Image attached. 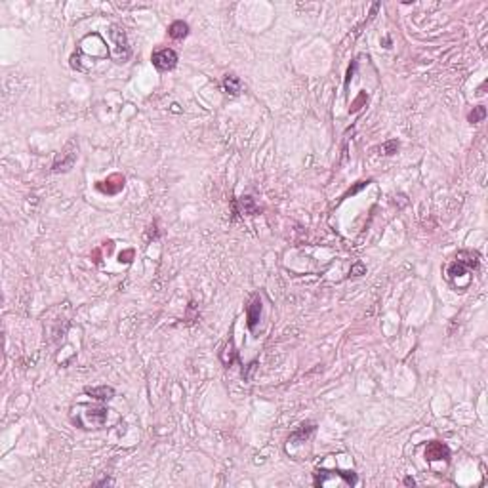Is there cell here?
<instances>
[{
	"label": "cell",
	"instance_id": "cell-13",
	"mask_svg": "<svg viewBox=\"0 0 488 488\" xmlns=\"http://www.w3.org/2000/svg\"><path fill=\"white\" fill-rule=\"evenodd\" d=\"M241 206H243L244 214H250V216H254V214L259 212V208L256 206V202H254V198H252V197H243V198H241Z\"/></svg>",
	"mask_w": 488,
	"mask_h": 488
},
{
	"label": "cell",
	"instance_id": "cell-12",
	"mask_svg": "<svg viewBox=\"0 0 488 488\" xmlns=\"http://www.w3.org/2000/svg\"><path fill=\"white\" fill-rule=\"evenodd\" d=\"M111 38L115 40V44L118 50H124V54H128V46H126V35L122 29H118L116 25L111 27Z\"/></svg>",
	"mask_w": 488,
	"mask_h": 488
},
{
	"label": "cell",
	"instance_id": "cell-19",
	"mask_svg": "<svg viewBox=\"0 0 488 488\" xmlns=\"http://www.w3.org/2000/svg\"><path fill=\"white\" fill-rule=\"evenodd\" d=\"M105 485L109 487V485H113V481H111V479H103V481H99V483H95V487H105Z\"/></svg>",
	"mask_w": 488,
	"mask_h": 488
},
{
	"label": "cell",
	"instance_id": "cell-5",
	"mask_svg": "<svg viewBox=\"0 0 488 488\" xmlns=\"http://www.w3.org/2000/svg\"><path fill=\"white\" fill-rule=\"evenodd\" d=\"M425 460L427 462H448L450 460V450L448 446L441 441H431L425 446Z\"/></svg>",
	"mask_w": 488,
	"mask_h": 488
},
{
	"label": "cell",
	"instance_id": "cell-9",
	"mask_svg": "<svg viewBox=\"0 0 488 488\" xmlns=\"http://www.w3.org/2000/svg\"><path fill=\"white\" fill-rule=\"evenodd\" d=\"M223 88H225V92L229 93V95H239L241 90H243V82L241 79L237 77V75H225V79H223Z\"/></svg>",
	"mask_w": 488,
	"mask_h": 488
},
{
	"label": "cell",
	"instance_id": "cell-18",
	"mask_svg": "<svg viewBox=\"0 0 488 488\" xmlns=\"http://www.w3.org/2000/svg\"><path fill=\"white\" fill-rule=\"evenodd\" d=\"M364 271H366V267H364L362 263H355V265L351 267V275H353V277H360Z\"/></svg>",
	"mask_w": 488,
	"mask_h": 488
},
{
	"label": "cell",
	"instance_id": "cell-2",
	"mask_svg": "<svg viewBox=\"0 0 488 488\" xmlns=\"http://www.w3.org/2000/svg\"><path fill=\"white\" fill-rule=\"evenodd\" d=\"M107 419V408H86V412H81L79 418H75L73 421L82 427V429H99Z\"/></svg>",
	"mask_w": 488,
	"mask_h": 488
},
{
	"label": "cell",
	"instance_id": "cell-8",
	"mask_svg": "<svg viewBox=\"0 0 488 488\" xmlns=\"http://www.w3.org/2000/svg\"><path fill=\"white\" fill-rule=\"evenodd\" d=\"M84 395L92 397L95 401H111L115 397V389L109 387V385H99V387H84Z\"/></svg>",
	"mask_w": 488,
	"mask_h": 488
},
{
	"label": "cell",
	"instance_id": "cell-11",
	"mask_svg": "<svg viewBox=\"0 0 488 488\" xmlns=\"http://www.w3.org/2000/svg\"><path fill=\"white\" fill-rule=\"evenodd\" d=\"M220 357H221V362H223L225 366H231L233 362L239 359V357H237V349H235V343H233V339H229V343H227V345H225V349L221 351Z\"/></svg>",
	"mask_w": 488,
	"mask_h": 488
},
{
	"label": "cell",
	"instance_id": "cell-6",
	"mask_svg": "<svg viewBox=\"0 0 488 488\" xmlns=\"http://www.w3.org/2000/svg\"><path fill=\"white\" fill-rule=\"evenodd\" d=\"M315 429H317V425H315L313 421H305L300 427H296V429L292 431L288 442L290 444H302V442L309 441V437L315 433Z\"/></svg>",
	"mask_w": 488,
	"mask_h": 488
},
{
	"label": "cell",
	"instance_id": "cell-17",
	"mask_svg": "<svg viewBox=\"0 0 488 488\" xmlns=\"http://www.w3.org/2000/svg\"><path fill=\"white\" fill-rule=\"evenodd\" d=\"M368 183H370V181H359V185H355V187H353V189H349L347 193L343 195V198H347L349 195H355V193H359L360 189H364V187L368 185Z\"/></svg>",
	"mask_w": 488,
	"mask_h": 488
},
{
	"label": "cell",
	"instance_id": "cell-20",
	"mask_svg": "<svg viewBox=\"0 0 488 488\" xmlns=\"http://www.w3.org/2000/svg\"><path fill=\"white\" fill-rule=\"evenodd\" d=\"M405 485H407V487H414V485H416V481H414L412 477H407V479H405Z\"/></svg>",
	"mask_w": 488,
	"mask_h": 488
},
{
	"label": "cell",
	"instance_id": "cell-7",
	"mask_svg": "<svg viewBox=\"0 0 488 488\" xmlns=\"http://www.w3.org/2000/svg\"><path fill=\"white\" fill-rule=\"evenodd\" d=\"M259 317H261V298L256 296L252 303L248 305V309H246V321H248V328L254 332L256 330L257 323H259Z\"/></svg>",
	"mask_w": 488,
	"mask_h": 488
},
{
	"label": "cell",
	"instance_id": "cell-15",
	"mask_svg": "<svg viewBox=\"0 0 488 488\" xmlns=\"http://www.w3.org/2000/svg\"><path fill=\"white\" fill-rule=\"evenodd\" d=\"M256 366H257V362L254 360V362H250V364H248V368H246V370H243V378L246 380V382H250V380H252V374H254V370H256Z\"/></svg>",
	"mask_w": 488,
	"mask_h": 488
},
{
	"label": "cell",
	"instance_id": "cell-10",
	"mask_svg": "<svg viewBox=\"0 0 488 488\" xmlns=\"http://www.w3.org/2000/svg\"><path fill=\"white\" fill-rule=\"evenodd\" d=\"M168 35H170V38H174V40H183L189 35V25L185 21H174V23L170 25V29H168Z\"/></svg>",
	"mask_w": 488,
	"mask_h": 488
},
{
	"label": "cell",
	"instance_id": "cell-14",
	"mask_svg": "<svg viewBox=\"0 0 488 488\" xmlns=\"http://www.w3.org/2000/svg\"><path fill=\"white\" fill-rule=\"evenodd\" d=\"M485 116H487V109H485L483 105H479V107H475V109L469 113V122H471V124L483 122V120H485Z\"/></svg>",
	"mask_w": 488,
	"mask_h": 488
},
{
	"label": "cell",
	"instance_id": "cell-16",
	"mask_svg": "<svg viewBox=\"0 0 488 488\" xmlns=\"http://www.w3.org/2000/svg\"><path fill=\"white\" fill-rule=\"evenodd\" d=\"M397 149H399V143H397V141H387L384 145L385 155H393V153H397Z\"/></svg>",
	"mask_w": 488,
	"mask_h": 488
},
{
	"label": "cell",
	"instance_id": "cell-3",
	"mask_svg": "<svg viewBox=\"0 0 488 488\" xmlns=\"http://www.w3.org/2000/svg\"><path fill=\"white\" fill-rule=\"evenodd\" d=\"M151 61L159 71H172L177 65V54L170 48H163V50L153 52Z\"/></svg>",
	"mask_w": 488,
	"mask_h": 488
},
{
	"label": "cell",
	"instance_id": "cell-4",
	"mask_svg": "<svg viewBox=\"0 0 488 488\" xmlns=\"http://www.w3.org/2000/svg\"><path fill=\"white\" fill-rule=\"evenodd\" d=\"M77 151H79V147L75 145V141H69L67 147L63 149V153L58 155V159L54 163V172H67V170H71L75 161H77Z\"/></svg>",
	"mask_w": 488,
	"mask_h": 488
},
{
	"label": "cell",
	"instance_id": "cell-1",
	"mask_svg": "<svg viewBox=\"0 0 488 488\" xmlns=\"http://www.w3.org/2000/svg\"><path fill=\"white\" fill-rule=\"evenodd\" d=\"M359 483L357 473L353 471H326V469H319L317 477H315V487H355Z\"/></svg>",
	"mask_w": 488,
	"mask_h": 488
}]
</instances>
